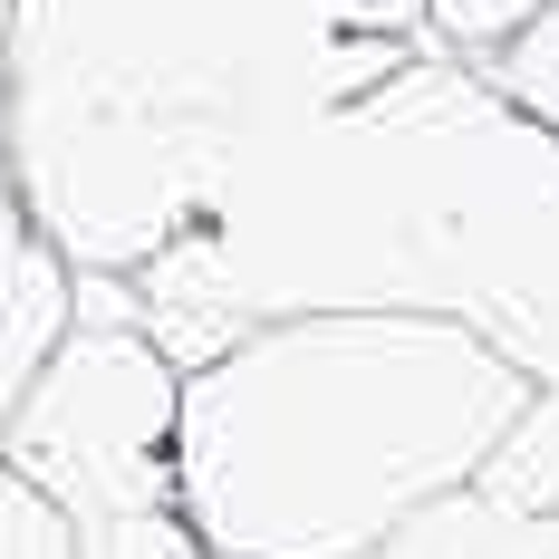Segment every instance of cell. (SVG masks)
I'll return each mask as SVG.
<instances>
[{
	"instance_id": "obj_7",
	"label": "cell",
	"mask_w": 559,
	"mask_h": 559,
	"mask_svg": "<svg viewBox=\"0 0 559 559\" xmlns=\"http://www.w3.org/2000/svg\"><path fill=\"white\" fill-rule=\"evenodd\" d=\"M483 483L502 502H531V511L559 521V377H531V405H521V425L502 435V453L483 463Z\"/></svg>"
},
{
	"instance_id": "obj_11",
	"label": "cell",
	"mask_w": 559,
	"mask_h": 559,
	"mask_svg": "<svg viewBox=\"0 0 559 559\" xmlns=\"http://www.w3.org/2000/svg\"><path fill=\"white\" fill-rule=\"evenodd\" d=\"M0 58H10V0H0Z\"/></svg>"
},
{
	"instance_id": "obj_3",
	"label": "cell",
	"mask_w": 559,
	"mask_h": 559,
	"mask_svg": "<svg viewBox=\"0 0 559 559\" xmlns=\"http://www.w3.org/2000/svg\"><path fill=\"white\" fill-rule=\"evenodd\" d=\"M521 405L531 377L453 319H261L183 367L174 502L213 559H377L425 502L483 483Z\"/></svg>"
},
{
	"instance_id": "obj_9",
	"label": "cell",
	"mask_w": 559,
	"mask_h": 559,
	"mask_svg": "<svg viewBox=\"0 0 559 559\" xmlns=\"http://www.w3.org/2000/svg\"><path fill=\"white\" fill-rule=\"evenodd\" d=\"M78 559H213V550H203V531L174 502V511H135V521H87Z\"/></svg>"
},
{
	"instance_id": "obj_4",
	"label": "cell",
	"mask_w": 559,
	"mask_h": 559,
	"mask_svg": "<svg viewBox=\"0 0 559 559\" xmlns=\"http://www.w3.org/2000/svg\"><path fill=\"white\" fill-rule=\"evenodd\" d=\"M174 415H183V367L135 329L116 280H78V319L10 405L0 463L39 483L68 511V531L174 511Z\"/></svg>"
},
{
	"instance_id": "obj_5",
	"label": "cell",
	"mask_w": 559,
	"mask_h": 559,
	"mask_svg": "<svg viewBox=\"0 0 559 559\" xmlns=\"http://www.w3.org/2000/svg\"><path fill=\"white\" fill-rule=\"evenodd\" d=\"M68 319H78V271L39 241V223L20 213V193L0 174V425L29 395L39 357L68 337Z\"/></svg>"
},
{
	"instance_id": "obj_10",
	"label": "cell",
	"mask_w": 559,
	"mask_h": 559,
	"mask_svg": "<svg viewBox=\"0 0 559 559\" xmlns=\"http://www.w3.org/2000/svg\"><path fill=\"white\" fill-rule=\"evenodd\" d=\"M0 559H78L68 511H58L39 483H20L10 463H0Z\"/></svg>"
},
{
	"instance_id": "obj_8",
	"label": "cell",
	"mask_w": 559,
	"mask_h": 559,
	"mask_svg": "<svg viewBox=\"0 0 559 559\" xmlns=\"http://www.w3.org/2000/svg\"><path fill=\"white\" fill-rule=\"evenodd\" d=\"M540 10H550V0H425V49L463 58V68H492Z\"/></svg>"
},
{
	"instance_id": "obj_2",
	"label": "cell",
	"mask_w": 559,
	"mask_h": 559,
	"mask_svg": "<svg viewBox=\"0 0 559 559\" xmlns=\"http://www.w3.org/2000/svg\"><path fill=\"white\" fill-rule=\"evenodd\" d=\"M405 58L425 49L337 29L329 0H10L0 174L78 280H135Z\"/></svg>"
},
{
	"instance_id": "obj_6",
	"label": "cell",
	"mask_w": 559,
	"mask_h": 559,
	"mask_svg": "<svg viewBox=\"0 0 559 559\" xmlns=\"http://www.w3.org/2000/svg\"><path fill=\"white\" fill-rule=\"evenodd\" d=\"M377 559H559V521L531 502H502L492 483H463L425 502Z\"/></svg>"
},
{
	"instance_id": "obj_1",
	"label": "cell",
	"mask_w": 559,
	"mask_h": 559,
	"mask_svg": "<svg viewBox=\"0 0 559 559\" xmlns=\"http://www.w3.org/2000/svg\"><path fill=\"white\" fill-rule=\"evenodd\" d=\"M116 289L174 367L261 319L405 309L492 337L521 377H559V126L425 49L271 145Z\"/></svg>"
}]
</instances>
